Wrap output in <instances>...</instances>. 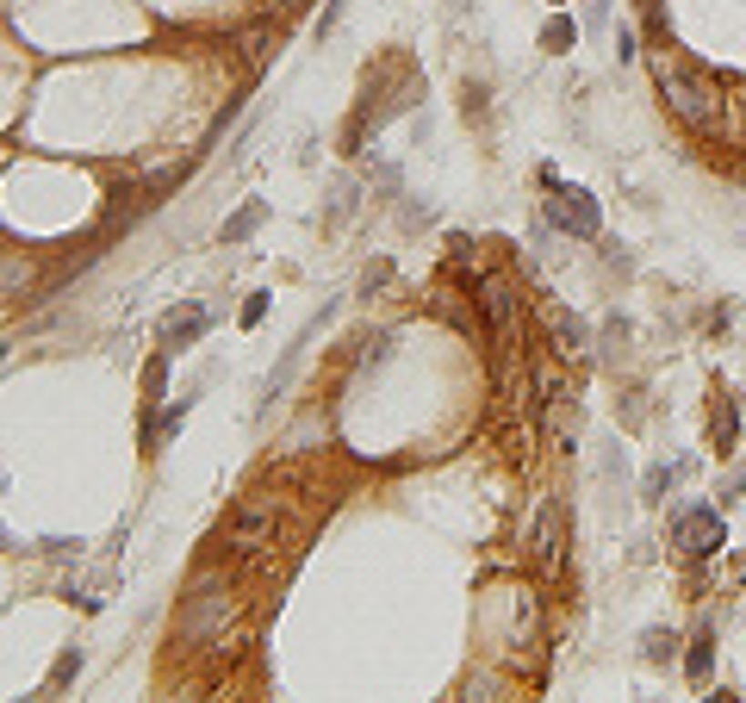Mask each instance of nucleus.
Here are the masks:
<instances>
[{
    "label": "nucleus",
    "instance_id": "obj_1",
    "mask_svg": "<svg viewBox=\"0 0 746 703\" xmlns=\"http://www.w3.org/2000/svg\"><path fill=\"white\" fill-rule=\"evenodd\" d=\"M230 623V585L218 579V573H199L193 585H187V598H180V616H175V635L180 641H193V647H206L218 641Z\"/></svg>",
    "mask_w": 746,
    "mask_h": 703
},
{
    "label": "nucleus",
    "instance_id": "obj_2",
    "mask_svg": "<svg viewBox=\"0 0 746 703\" xmlns=\"http://www.w3.org/2000/svg\"><path fill=\"white\" fill-rule=\"evenodd\" d=\"M659 88H666V106H672L690 131H715L721 100H715V88L703 75H684V69H672V63H659Z\"/></svg>",
    "mask_w": 746,
    "mask_h": 703
},
{
    "label": "nucleus",
    "instance_id": "obj_3",
    "mask_svg": "<svg viewBox=\"0 0 746 703\" xmlns=\"http://www.w3.org/2000/svg\"><path fill=\"white\" fill-rule=\"evenodd\" d=\"M721 511L715 504H690V511H678L672 517V548H684L690 561H710V554H721Z\"/></svg>",
    "mask_w": 746,
    "mask_h": 703
},
{
    "label": "nucleus",
    "instance_id": "obj_4",
    "mask_svg": "<svg viewBox=\"0 0 746 703\" xmlns=\"http://www.w3.org/2000/svg\"><path fill=\"white\" fill-rule=\"evenodd\" d=\"M547 218H554L560 231H578V237H598V224H604V212H598V200H591L585 187H560V181H554V200H547Z\"/></svg>",
    "mask_w": 746,
    "mask_h": 703
},
{
    "label": "nucleus",
    "instance_id": "obj_5",
    "mask_svg": "<svg viewBox=\"0 0 746 703\" xmlns=\"http://www.w3.org/2000/svg\"><path fill=\"white\" fill-rule=\"evenodd\" d=\"M206 324H212V312L206 305H180V312L162 317V343H169V355L175 349H193L199 336H206Z\"/></svg>",
    "mask_w": 746,
    "mask_h": 703
},
{
    "label": "nucleus",
    "instance_id": "obj_6",
    "mask_svg": "<svg viewBox=\"0 0 746 703\" xmlns=\"http://www.w3.org/2000/svg\"><path fill=\"white\" fill-rule=\"evenodd\" d=\"M710 436H715V449H721V455L734 449V436H741V418H734V398H721V405H715V423H710Z\"/></svg>",
    "mask_w": 746,
    "mask_h": 703
},
{
    "label": "nucleus",
    "instance_id": "obj_7",
    "mask_svg": "<svg viewBox=\"0 0 746 703\" xmlns=\"http://www.w3.org/2000/svg\"><path fill=\"white\" fill-rule=\"evenodd\" d=\"M715 641H710V629L697 635V641H690V660H684V667H690V678H697V685H703V678H710V667H715V654H710Z\"/></svg>",
    "mask_w": 746,
    "mask_h": 703
},
{
    "label": "nucleus",
    "instance_id": "obj_8",
    "mask_svg": "<svg viewBox=\"0 0 746 703\" xmlns=\"http://www.w3.org/2000/svg\"><path fill=\"white\" fill-rule=\"evenodd\" d=\"M255 218H261V200H249V206L237 212V218H230V224H224V243H243L249 231H255Z\"/></svg>",
    "mask_w": 746,
    "mask_h": 703
},
{
    "label": "nucleus",
    "instance_id": "obj_9",
    "mask_svg": "<svg viewBox=\"0 0 746 703\" xmlns=\"http://www.w3.org/2000/svg\"><path fill=\"white\" fill-rule=\"evenodd\" d=\"M572 32H578L572 19H547V32H541V44H547V50H567V44H572Z\"/></svg>",
    "mask_w": 746,
    "mask_h": 703
},
{
    "label": "nucleus",
    "instance_id": "obj_10",
    "mask_svg": "<svg viewBox=\"0 0 746 703\" xmlns=\"http://www.w3.org/2000/svg\"><path fill=\"white\" fill-rule=\"evenodd\" d=\"M261 317H268V293H249V305H243V324H249V330H255Z\"/></svg>",
    "mask_w": 746,
    "mask_h": 703
},
{
    "label": "nucleus",
    "instance_id": "obj_11",
    "mask_svg": "<svg viewBox=\"0 0 746 703\" xmlns=\"http://www.w3.org/2000/svg\"><path fill=\"white\" fill-rule=\"evenodd\" d=\"M180 423H187V398H180V405H169V411H162V436H175Z\"/></svg>",
    "mask_w": 746,
    "mask_h": 703
},
{
    "label": "nucleus",
    "instance_id": "obj_12",
    "mask_svg": "<svg viewBox=\"0 0 746 703\" xmlns=\"http://www.w3.org/2000/svg\"><path fill=\"white\" fill-rule=\"evenodd\" d=\"M666 486H672V467H653V473H647V498H659Z\"/></svg>",
    "mask_w": 746,
    "mask_h": 703
},
{
    "label": "nucleus",
    "instance_id": "obj_13",
    "mask_svg": "<svg viewBox=\"0 0 746 703\" xmlns=\"http://www.w3.org/2000/svg\"><path fill=\"white\" fill-rule=\"evenodd\" d=\"M75 672H81V654H63V660H56V685H63V678H75Z\"/></svg>",
    "mask_w": 746,
    "mask_h": 703
}]
</instances>
